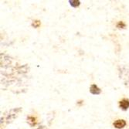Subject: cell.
<instances>
[{"mask_svg":"<svg viewBox=\"0 0 129 129\" xmlns=\"http://www.w3.org/2000/svg\"><path fill=\"white\" fill-rule=\"evenodd\" d=\"M70 4H71V6H74V7H77L80 5V2L79 1H70Z\"/></svg>","mask_w":129,"mask_h":129,"instance_id":"8992f818","label":"cell"},{"mask_svg":"<svg viewBox=\"0 0 129 129\" xmlns=\"http://www.w3.org/2000/svg\"><path fill=\"white\" fill-rule=\"evenodd\" d=\"M29 120L30 122H33V124H36V123H37L36 121L37 120H36V118H33V117H29Z\"/></svg>","mask_w":129,"mask_h":129,"instance_id":"52a82bcc","label":"cell"},{"mask_svg":"<svg viewBox=\"0 0 129 129\" xmlns=\"http://www.w3.org/2000/svg\"><path fill=\"white\" fill-rule=\"evenodd\" d=\"M117 27L118 28H121V29H124L125 27V24L123 22H119L118 24H117Z\"/></svg>","mask_w":129,"mask_h":129,"instance_id":"5b68a950","label":"cell"},{"mask_svg":"<svg viewBox=\"0 0 129 129\" xmlns=\"http://www.w3.org/2000/svg\"><path fill=\"white\" fill-rule=\"evenodd\" d=\"M40 26V21H38V20L33 21V26H34L35 28H38Z\"/></svg>","mask_w":129,"mask_h":129,"instance_id":"277c9868","label":"cell"},{"mask_svg":"<svg viewBox=\"0 0 129 129\" xmlns=\"http://www.w3.org/2000/svg\"><path fill=\"white\" fill-rule=\"evenodd\" d=\"M126 125V121L124 120H117L114 122V126L116 128H122Z\"/></svg>","mask_w":129,"mask_h":129,"instance_id":"7a4b0ae2","label":"cell"},{"mask_svg":"<svg viewBox=\"0 0 129 129\" xmlns=\"http://www.w3.org/2000/svg\"><path fill=\"white\" fill-rule=\"evenodd\" d=\"M90 92L93 93V94H99L101 93V89L98 87L97 85L95 84H92L90 87Z\"/></svg>","mask_w":129,"mask_h":129,"instance_id":"3957f363","label":"cell"},{"mask_svg":"<svg viewBox=\"0 0 129 129\" xmlns=\"http://www.w3.org/2000/svg\"><path fill=\"white\" fill-rule=\"evenodd\" d=\"M119 106L121 109L123 110H127L129 108V100L127 99H122L120 102H119Z\"/></svg>","mask_w":129,"mask_h":129,"instance_id":"6da1fadb","label":"cell"}]
</instances>
